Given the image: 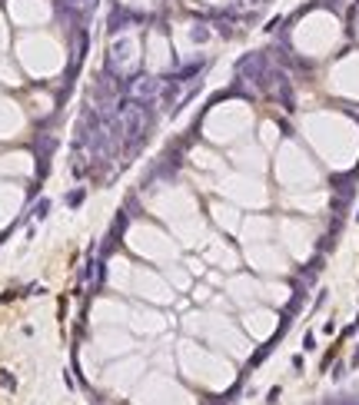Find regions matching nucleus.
Returning a JSON list of instances; mask_svg holds the SVG:
<instances>
[{"label":"nucleus","instance_id":"nucleus-1","mask_svg":"<svg viewBox=\"0 0 359 405\" xmlns=\"http://www.w3.org/2000/svg\"><path fill=\"white\" fill-rule=\"evenodd\" d=\"M163 93V77H146V73H133V77H127V93L123 96H133V100H140V103H150Z\"/></svg>","mask_w":359,"mask_h":405},{"label":"nucleus","instance_id":"nucleus-2","mask_svg":"<svg viewBox=\"0 0 359 405\" xmlns=\"http://www.w3.org/2000/svg\"><path fill=\"white\" fill-rule=\"evenodd\" d=\"M143 20H146L143 14H136V10L123 7V4H113V7H110V17H107V30H110V33H120L123 27H130V24H143Z\"/></svg>","mask_w":359,"mask_h":405},{"label":"nucleus","instance_id":"nucleus-3","mask_svg":"<svg viewBox=\"0 0 359 405\" xmlns=\"http://www.w3.org/2000/svg\"><path fill=\"white\" fill-rule=\"evenodd\" d=\"M356 180H359V166L349 169V173H336V176H329V186L336 190V196L352 199V196H356Z\"/></svg>","mask_w":359,"mask_h":405},{"label":"nucleus","instance_id":"nucleus-4","mask_svg":"<svg viewBox=\"0 0 359 405\" xmlns=\"http://www.w3.org/2000/svg\"><path fill=\"white\" fill-rule=\"evenodd\" d=\"M323 262H326V256H323V253H316V256H313V259L303 266V269H299V279H303L306 286H313V282H316V276L323 272Z\"/></svg>","mask_w":359,"mask_h":405},{"label":"nucleus","instance_id":"nucleus-5","mask_svg":"<svg viewBox=\"0 0 359 405\" xmlns=\"http://www.w3.org/2000/svg\"><path fill=\"white\" fill-rule=\"evenodd\" d=\"M279 339H283V332H279V329H276V335H273V339L266 342V345H260V349L253 352V359H249V369H256V366H260V362H263V359L270 356L273 349H276V342H279Z\"/></svg>","mask_w":359,"mask_h":405},{"label":"nucleus","instance_id":"nucleus-6","mask_svg":"<svg viewBox=\"0 0 359 405\" xmlns=\"http://www.w3.org/2000/svg\"><path fill=\"white\" fill-rule=\"evenodd\" d=\"M83 199H87V190H73V193H67V206H80V203H83Z\"/></svg>","mask_w":359,"mask_h":405},{"label":"nucleus","instance_id":"nucleus-7","mask_svg":"<svg viewBox=\"0 0 359 405\" xmlns=\"http://www.w3.org/2000/svg\"><path fill=\"white\" fill-rule=\"evenodd\" d=\"M190 37H193V43H203V40L210 37V30H207V27H193V30H190Z\"/></svg>","mask_w":359,"mask_h":405},{"label":"nucleus","instance_id":"nucleus-8","mask_svg":"<svg viewBox=\"0 0 359 405\" xmlns=\"http://www.w3.org/2000/svg\"><path fill=\"white\" fill-rule=\"evenodd\" d=\"M47 213H50V199H40V203H37V209H33V216H37V219H43Z\"/></svg>","mask_w":359,"mask_h":405},{"label":"nucleus","instance_id":"nucleus-9","mask_svg":"<svg viewBox=\"0 0 359 405\" xmlns=\"http://www.w3.org/2000/svg\"><path fill=\"white\" fill-rule=\"evenodd\" d=\"M319 7H326V10H333V14H339V10H343V0H319Z\"/></svg>","mask_w":359,"mask_h":405},{"label":"nucleus","instance_id":"nucleus-10","mask_svg":"<svg viewBox=\"0 0 359 405\" xmlns=\"http://www.w3.org/2000/svg\"><path fill=\"white\" fill-rule=\"evenodd\" d=\"M303 349H306V352H313V349H316V335H313V332H306V335H303Z\"/></svg>","mask_w":359,"mask_h":405},{"label":"nucleus","instance_id":"nucleus-11","mask_svg":"<svg viewBox=\"0 0 359 405\" xmlns=\"http://www.w3.org/2000/svg\"><path fill=\"white\" fill-rule=\"evenodd\" d=\"M0 385H4V389H10V392H14V385H17V382L10 379V375L4 372V369H0Z\"/></svg>","mask_w":359,"mask_h":405},{"label":"nucleus","instance_id":"nucleus-12","mask_svg":"<svg viewBox=\"0 0 359 405\" xmlns=\"http://www.w3.org/2000/svg\"><path fill=\"white\" fill-rule=\"evenodd\" d=\"M333 359H336V349H329V352H326V356H323V362H319V369H326V366H329V362H333Z\"/></svg>","mask_w":359,"mask_h":405},{"label":"nucleus","instance_id":"nucleus-13","mask_svg":"<svg viewBox=\"0 0 359 405\" xmlns=\"http://www.w3.org/2000/svg\"><path fill=\"white\" fill-rule=\"evenodd\" d=\"M349 366H359V349H356V356H352V362H349Z\"/></svg>","mask_w":359,"mask_h":405},{"label":"nucleus","instance_id":"nucleus-14","mask_svg":"<svg viewBox=\"0 0 359 405\" xmlns=\"http://www.w3.org/2000/svg\"><path fill=\"white\" fill-rule=\"evenodd\" d=\"M356 7H359V0H356Z\"/></svg>","mask_w":359,"mask_h":405},{"label":"nucleus","instance_id":"nucleus-15","mask_svg":"<svg viewBox=\"0 0 359 405\" xmlns=\"http://www.w3.org/2000/svg\"><path fill=\"white\" fill-rule=\"evenodd\" d=\"M356 219H359V213H356Z\"/></svg>","mask_w":359,"mask_h":405}]
</instances>
